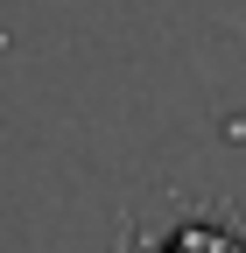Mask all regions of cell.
<instances>
[{
    "mask_svg": "<svg viewBox=\"0 0 246 253\" xmlns=\"http://www.w3.org/2000/svg\"><path fill=\"white\" fill-rule=\"evenodd\" d=\"M120 253H246V211L204 190H155L127 218Z\"/></svg>",
    "mask_w": 246,
    "mask_h": 253,
    "instance_id": "1",
    "label": "cell"
}]
</instances>
